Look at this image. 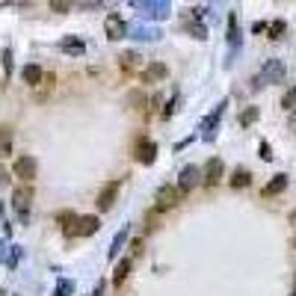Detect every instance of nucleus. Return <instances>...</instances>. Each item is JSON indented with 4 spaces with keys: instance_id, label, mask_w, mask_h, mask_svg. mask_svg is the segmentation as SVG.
<instances>
[{
    "instance_id": "12",
    "label": "nucleus",
    "mask_w": 296,
    "mask_h": 296,
    "mask_svg": "<svg viewBox=\"0 0 296 296\" xmlns=\"http://www.w3.org/2000/svg\"><path fill=\"white\" fill-rule=\"evenodd\" d=\"M101 228V219L98 216H80V222H77V237H92L95 231Z\"/></svg>"
},
{
    "instance_id": "22",
    "label": "nucleus",
    "mask_w": 296,
    "mask_h": 296,
    "mask_svg": "<svg viewBox=\"0 0 296 296\" xmlns=\"http://www.w3.org/2000/svg\"><path fill=\"white\" fill-rule=\"evenodd\" d=\"M282 107H285V110H296V86L285 92V98H282Z\"/></svg>"
},
{
    "instance_id": "24",
    "label": "nucleus",
    "mask_w": 296,
    "mask_h": 296,
    "mask_svg": "<svg viewBox=\"0 0 296 296\" xmlns=\"http://www.w3.org/2000/svg\"><path fill=\"white\" fill-rule=\"evenodd\" d=\"M3 71H6V77L12 74V50H9V47L3 50Z\"/></svg>"
},
{
    "instance_id": "26",
    "label": "nucleus",
    "mask_w": 296,
    "mask_h": 296,
    "mask_svg": "<svg viewBox=\"0 0 296 296\" xmlns=\"http://www.w3.org/2000/svg\"><path fill=\"white\" fill-rule=\"evenodd\" d=\"M261 160H273V148L267 142H261Z\"/></svg>"
},
{
    "instance_id": "1",
    "label": "nucleus",
    "mask_w": 296,
    "mask_h": 296,
    "mask_svg": "<svg viewBox=\"0 0 296 296\" xmlns=\"http://www.w3.org/2000/svg\"><path fill=\"white\" fill-rule=\"evenodd\" d=\"M30 205H33V187H18L12 193V208H15V213H18L21 222L30 219Z\"/></svg>"
},
{
    "instance_id": "2",
    "label": "nucleus",
    "mask_w": 296,
    "mask_h": 296,
    "mask_svg": "<svg viewBox=\"0 0 296 296\" xmlns=\"http://www.w3.org/2000/svg\"><path fill=\"white\" fill-rule=\"evenodd\" d=\"M181 190L178 187H172V184H166V187H160V193H157V205H154V213H163V211H169V208H175L178 202H181Z\"/></svg>"
},
{
    "instance_id": "13",
    "label": "nucleus",
    "mask_w": 296,
    "mask_h": 296,
    "mask_svg": "<svg viewBox=\"0 0 296 296\" xmlns=\"http://www.w3.org/2000/svg\"><path fill=\"white\" fill-rule=\"evenodd\" d=\"M59 50H62V53H74V56H80V53L86 50V44H83L77 36H68V39L59 42Z\"/></svg>"
},
{
    "instance_id": "18",
    "label": "nucleus",
    "mask_w": 296,
    "mask_h": 296,
    "mask_svg": "<svg viewBox=\"0 0 296 296\" xmlns=\"http://www.w3.org/2000/svg\"><path fill=\"white\" fill-rule=\"evenodd\" d=\"M119 59H122V68H125V71H133V68L139 65V53H136V50H125Z\"/></svg>"
},
{
    "instance_id": "3",
    "label": "nucleus",
    "mask_w": 296,
    "mask_h": 296,
    "mask_svg": "<svg viewBox=\"0 0 296 296\" xmlns=\"http://www.w3.org/2000/svg\"><path fill=\"white\" fill-rule=\"evenodd\" d=\"M282 80H285V65H282L279 59H270V62L261 68L255 86H261V83H282Z\"/></svg>"
},
{
    "instance_id": "10",
    "label": "nucleus",
    "mask_w": 296,
    "mask_h": 296,
    "mask_svg": "<svg viewBox=\"0 0 296 296\" xmlns=\"http://www.w3.org/2000/svg\"><path fill=\"white\" fill-rule=\"evenodd\" d=\"M225 107H228V101H219V107H213V110H211V116H208V119L202 122V130H205V136H208V139L213 136V127H216V122L222 119Z\"/></svg>"
},
{
    "instance_id": "17",
    "label": "nucleus",
    "mask_w": 296,
    "mask_h": 296,
    "mask_svg": "<svg viewBox=\"0 0 296 296\" xmlns=\"http://www.w3.org/2000/svg\"><path fill=\"white\" fill-rule=\"evenodd\" d=\"M127 273H130V261L125 258V261H119V267H116V276H113V285H116V288H122V285H125V279H127Z\"/></svg>"
},
{
    "instance_id": "25",
    "label": "nucleus",
    "mask_w": 296,
    "mask_h": 296,
    "mask_svg": "<svg viewBox=\"0 0 296 296\" xmlns=\"http://www.w3.org/2000/svg\"><path fill=\"white\" fill-rule=\"evenodd\" d=\"M71 291H74V285H71V282H59V285H56V296H68Z\"/></svg>"
},
{
    "instance_id": "28",
    "label": "nucleus",
    "mask_w": 296,
    "mask_h": 296,
    "mask_svg": "<svg viewBox=\"0 0 296 296\" xmlns=\"http://www.w3.org/2000/svg\"><path fill=\"white\" fill-rule=\"evenodd\" d=\"M291 130L296 133V110H291Z\"/></svg>"
},
{
    "instance_id": "27",
    "label": "nucleus",
    "mask_w": 296,
    "mask_h": 296,
    "mask_svg": "<svg viewBox=\"0 0 296 296\" xmlns=\"http://www.w3.org/2000/svg\"><path fill=\"white\" fill-rule=\"evenodd\" d=\"M50 9H53V12H68L71 3H50Z\"/></svg>"
},
{
    "instance_id": "20",
    "label": "nucleus",
    "mask_w": 296,
    "mask_h": 296,
    "mask_svg": "<svg viewBox=\"0 0 296 296\" xmlns=\"http://www.w3.org/2000/svg\"><path fill=\"white\" fill-rule=\"evenodd\" d=\"M125 240H127V225H125V228H122V231H119V234L113 237V246H110V258H116V255L122 252V246H125Z\"/></svg>"
},
{
    "instance_id": "16",
    "label": "nucleus",
    "mask_w": 296,
    "mask_h": 296,
    "mask_svg": "<svg viewBox=\"0 0 296 296\" xmlns=\"http://www.w3.org/2000/svg\"><path fill=\"white\" fill-rule=\"evenodd\" d=\"M285 187H288V175H276V178H273V181L264 187V199H267V196H276V193H282Z\"/></svg>"
},
{
    "instance_id": "6",
    "label": "nucleus",
    "mask_w": 296,
    "mask_h": 296,
    "mask_svg": "<svg viewBox=\"0 0 296 296\" xmlns=\"http://www.w3.org/2000/svg\"><path fill=\"white\" fill-rule=\"evenodd\" d=\"M199 184H202V169H199V166H184L181 175H178V190H181V193H190V190H196Z\"/></svg>"
},
{
    "instance_id": "5",
    "label": "nucleus",
    "mask_w": 296,
    "mask_h": 296,
    "mask_svg": "<svg viewBox=\"0 0 296 296\" xmlns=\"http://www.w3.org/2000/svg\"><path fill=\"white\" fill-rule=\"evenodd\" d=\"M222 172H225L222 160H219V157H211V160L205 163V169H202V184H205V187H216L219 178H222Z\"/></svg>"
},
{
    "instance_id": "19",
    "label": "nucleus",
    "mask_w": 296,
    "mask_h": 296,
    "mask_svg": "<svg viewBox=\"0 0 296 296\" xmlns=\"http://www.w3.org/2000/svg\"><path fill=\"white\" fill-rule=\"evenodd\" d=\"M258 116H261V110H258V107H246V110L240 113V125H243V127H249V125H255V122H258Z\"/></svg>"
},
{
    "instance_id": "31",
    "label": "nucleus",
    "mask_w": 296,
    "mask_h": 296,
    "mask_svg": "<svg viewBox=\"0 0 296 296\" xmlns=\"http://www.w3.org/2000/svg\"><path fill=\"white\" fill-rule=\"evenodd\" d=\"M294 296H296V288H294Z\"/></svg>"
},
{
    "instance_id": "9",
    "label": "nucleus",
    "mask_w": 296,
    "mask_h": 296,
    "mask_svg": "<svg viewBox=\"0 0 296 296\" xmlns=\"http://www.w3.org/2000/svg\"><path fill=\"white\" fill-rule=\"evenodd\" d=\"M104 27H107V36H110V39H125V33H127L125 18H122L119 12H110L107 21H104Z\"/></svg>"
},
{
    "instance_id": "8",
    "label": "nucleus",
    "mask_w": 296,
    "mask_h": 296,
    "mask_svg": "<svg viewBox=\"0 0 296 296\" xmlns=\"http://www.w3.org/2000/svg\"><path fill=\"white\" fill-rule=\"evenodd\" d=\"M154 157H157V142L148 139V136H142V139L136 142V160L148 166V163H154Z\"/></svg>"
},
{
    "instance_id": "4",
    "label": "nucleus",
    "mask_w": 296,
    "mask_h": 296,
    "mask_svg": "<svg viewBox=\"0 0 296 296\" xmlns=\"http://www.w3.org/2000/svg\"><path fill=\"white\" fill-rule=\"evenodd\" d=\"M12 172H15V178H21L24 184H30V181L36 178V157L21 154V157L15 160V166H12Z\"/></svg>"
},
{
    "instance_id": "23",
    "label": "nucleus",
    "mask_w": 296,
    "mask_h": 296,
    "mask_svg": "<svg viewBox=\"0 0 296 296\" xmlns=\"http://www.w3.org/2000/svg\"><path fill=\"white\" fill-rule=\"evenodd\" d=\"M282 33H285V21H276L270 27V39H282Z\"/></svg>"
},
{
    "instance_id": "7",
    "label": "nucleus",
    "mask_w": 296,
    "mask_h": 296,
    "mask_svg": "<svg viewBox=\"0 0 296 296\" xmlns=\"http://www.w3.org/2000/svg\"><path fill=\"white\" fill-rule=\"evenodd\" d=\"M119 190H122V181H107V184L101 187V193H98V208H101V211H110V208L116 205Z\"/></svg>"
},
{
    "instance_id": "15",
    "label": "nucleus",
    "mask_w": 296,
    "mask_h": 296,
    "mask_svg": "<svg viewBox=\"0 0 296 296\" xmlns=\"http://www.w3.org/2000/svg\"><path fill=\"white\" fill-rule=\"evenodd\" d=\"M249 184H252V175H249V169L237 166V169L231 172V187H249Z\"/></svg>"
},
{
    "instance_id": "11",
    "label": "nucleus",
    "mask_w": 296,
    "mask_h": 296,
    "mask_svg": "<svg viewBox=\"0 0 296 296\" xmlns=\"http://www.w3.org/2000/svg\"><path fill=\"white\" fill-rule=\"evenodd\" d=\"M166 74H169V71H166L163 62H148V68L142 71V80H145V83H160V80H166Z\"/></svg>"
},
{
    "instance_id": "14",
    "label": "nucleus",
    "mask_w": 296,
    "mask_h": 296,
    "mask_svg": "<svg viewBox=\"0 0 296 296\" xmlns=\"http://www.w3.org/2000/svg\"><path fill=\"white\" fill-rule=\"evenodd\" d=\"M21 77H24V83H27V86H39V83L44 80V71H42L39 65H24Z\"/></svg>"
},
{
    "instance_id": "29",
    "label": "nucleus",
    "mask_w": 296,
    "mask_h": 296,
    "mask_svg": "<svg viewBox=\"0 0 296 296\" xmlns=\"http://www.w3.org/2000/svg\"><path fill=\"white\" fill-rule=\"evenodd\" d=\"M3 181H6V172H3V169H0V184H3Z\"/></svg>"
},
{
    "instance_id": "30",
    "label": "nucleus",
    "mask_w": 296,
    "mask_h": 296,
    "mask_svg": "<svg viewBox=\"0 0 296 296\" xmlns=\"http://www.w3.org/2000/svg\"><path fill=\"white\" fill-rule=\"evenodd\" d=\"M0 296H6V294H3V291H0Z\"/></svg>"
},
{
    "instance_id": "21",
    "label": "nucleus",
    "mask_w": 296,
    "mask_h": 296,
    "mask_svg": "<svg viewBox=\"0 0 296 296\" xmlns=\"http://www.w3.org/2000/svg\"><path fill=\"white\" fill-rule=\"evenodd\" d=\"M9 151H12V130L0 127V157H6Z\"/></svg>"
}]
</instances>
